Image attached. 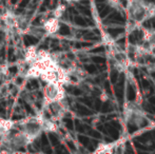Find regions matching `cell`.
Returning <instances> with one entry per match:
<instances>
[{
	"label": "cell",
	"mask_w": 155,
	"mask_h": 154,
	"mask_svg": "<svg viewBox=\"0 0 155 154\" xmlns=\"http://www.w3.org/2000/svg\"><path fill=\"white\" fill-rule=\"evenodd\" d=\"M153 37H154V34H153L152 32H150L149 30H143V40L145 41H151V40L153 39Z\"/></svg>",
	"instance_id": "9c48e42d"
},
{
	"label": "cell",
	"mask_w": 155,
	"mask_h": 154,
	"mask_svg": "<svg viewBox=\"0 0 155 154\" xmlns=\"http://www.w3.org/2000/svg\"><path fill=\"white\" fill-rule=\"evenodd\" d=\"M42 129L49 131V132H55V131H57V125L55 123L54 120L44 119L42 123Z\"/></svg>",
	"instance_id": "5b68a950"
},
{
	"label": "cell",
	"mask_w": 155,
	"mask_h": 154,
	"mask_svg": "<svg viewBox=\"0 0 155 154\" xmlns=\"http://www.w3.org/2000/svg\"><path fill=\"white\" fill-rule=\"evenodd\" d=\"M38 58V50L35 46H27L25 53V60L27 63H32Z\"/></svg>",
	"instance_id": "7a4b0ae2"
},
{
	"label": "cell",
	"mask_w": 155,
	"mask_h": 154,
	"mask_svg": "<svg viewBox=\"0 0 155 154\" xmlns=\"http://www.w3.org/2000/svg\"><path fill=\"white\" fill-rule=\"evenodd\" d=\"M41 80L46 83H56L58 81L57 72L54 71H44L40 76Z\"/></svg>",
	"instance_id": "3957f363"
},
{
	"label": "cell",
	"mask_w": 155,
	"mask_h": 154,
	"mask_svg": "<svg viewBox=\"0 0 155 154\" xmlns=\"http://www.w3.org/2000/svg\"><path fill=\"white\" fill-rule=\"evenodd\" d=\"M67 1H74V2H78L80 0H67Z\"/></svg>",
	"instance_id": "8fae6325"
},
{
	"label": "cell",
	"mask_w": 155,
	"mask_h": 154,
	"mask_svg": "<svg viewBox=\"0 0 155 154\" xmlns=\"http://www.w3.org/2000/svg\"><path fill=\"white\" fill-rule=\"evenodd\" d=\"M66 9H67V6H66V4H64V3H60V4H58L57 7L54 10V12H53V16L54 17H56V18H61L62 17V15H64V13L66 12Z\"/></svg>",
	"instance_id": "8992f818"
},
{
	"label": "cell",
	"mask_w": 155,
	"mask_h": 154,
	"mask_svg": "<svg viewBox=\"0 0 155 154\" xmlns=\"http://www.w3.org/2000/svg\"><path fill=\"white\" fill-rule=\"evenodd\" d=\"M38 58H40V59H51V58H53V55H52L49 51L43 50V49H40V50H38Z\"/></svg>",
	"instance_id": "ba28073f"
},
{
	"label": "cell",
	"mask_w": 155,
	"mask_h": 154,
	"mask_svg": "<svg viewBox=\"0 0 155 154\" xmlns=\"http://www.w3.org/2000/svg\"><path fill=\"white\" fill-rule=\"evenodd\" d=\"M112 145H108V144H99L97 146L96 150L94 151V153H103V152H109L110 148H112Z\"/></svg>",
	"instance_id": "52a82bcc"
},
{
	"label": "cell",
	"mask_w": 155,
	"mask_h": 154,
	"mask_svg": "<svg viewBox=\"0 0 155 154\" xmlns=\"http://www.w3.org/2000/svg\"><path fill=\"white\" fill-rule=\"evenodd\" d=\"M42 73L43 72L38 67H36L35 65H31V67L27 72V77H29V78H38V77L41 76Z\"/></svg>",
	"instance_id": "277c9868"
},
{
	"label": "cell",
	"mask_w": 155,
	"mask_h": 154,
	"mask_svg": "<svg viewBox=\"0 0 155 154\" xmlns=\"http://www.w3.org/2000/svg\"><path fill=\"white\" fill-rule=\"evenodd\" d=\"M43 29L46 32V34L53 35L56 34L59 29H60V23H59V19L56 17H52V18L48 19L44 25H43Z\"/></svg>",
	"instance_id": "6da1fadb"
},
{
	"label": "cell",
	"mask_w": 155,
	"mask_h": 154,
	"mask_svg": "<svg viewBox=\"0 0 155 154\" xmlns=\"http://www.w3.org/2000/svg\"><path fill=\"white\" fill-rule=\"evenodd\" d=\"M108 99H109V96L107 95L106 93H101V94H100V100H101V102H106Z\"/></svg>",
	"instance_id": "30bf717a"
}]
</instances>
